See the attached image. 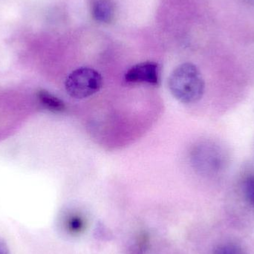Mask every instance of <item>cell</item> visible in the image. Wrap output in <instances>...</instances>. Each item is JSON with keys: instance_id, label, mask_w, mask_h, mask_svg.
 Segmentation results:
<instances>
[{"instance_id": "1", "label": "cell", "mask_w": 254, "mask_h": 254, "mask_svg": "<svg viewBox=\"0 0 254 254\" xmlns=\"http://www.w3.org/2000/svg\"><path fill=\"white\" fill-rule=\"evenodd\" d=\"M169 89L179 102L195 104L202 98L205 83L198 67L191 63L179 65L170 74Z\"/></svg>"}, {"instance_id": "2", "label": "cell", "mask_w": 254, "mask_h": 254, "mask_svg": "<svg viewBox=\"0 0 254 254\" xmlns=\"http://www.w3.org/2000/svg\"><path fill=\"white\" fill-rule=\"evenodd\" d=\"M103 86V78L96 70L81 67L73 71L65 82V90L71 98L83 99L99 92Z\"/></svg>"}, {"instance_id": "3", "label": "cell", "mask_w": 254, "mask_h": 254, "mask_svg": "<svg viewBox=\"0 0 254 254\" xmlns=\"http://www.w3.org/2000/svg\"><path fill=\"white\" fill-rule=\"evenodd\" d=\"M226 149L214 142L201 143L195 150L194 161L200 172L208 176H218L228 164Z\"/></svg>"}, {"instance_id": "4", "label": "cell", "mask_w": 254, "mask_h": 254, "mask_svg": "<svg viewBox=\"0 0 254 254\" xmlns=\"http://www.w3.org/2000/svg\"><path fill=\"white\" fill-rule=\"evenodd\" d=\"M128 83H143L157 86L159 84V67L155 63L144 62L131 67L125 74Z\"/></svg>"}, {"instance_id": "5", "label": "cell", "mask_w": 254, "mask_h": 254, "mask_svg": "<svg viewBox=\"0 0 254 254\" xmlns=\"http://www.w3.org/2000/svg\"><path fill=\"white\" fill-rule=\"evenodd\" d=\"M91 13L97 22L110 23L116 15L114 1L113 0H92Z\"/></svg>"}, {"instance_id": "6", "label": "cell", "mask_w": 254, "mask_h": 254, "mask_svg": "<svg viewBox=\"0 0 254 254\" xmlns=\"http://www.w3.org/2000/svg\"><path fill=\"white\" fill-rule=\"evenodd\" d=\"M37 97L43 107L54 113H61L65 110V104L58 97L46 90H40L37 92Z\"/></svg>"}, {"instance_id": "7", "label": "cell", "mask_w": 254, "mask_h": 254, "mask_svg": "<svg viewBox=\"0 0 254 254\" xmlns=\"http://www.w3.org/2000/svg\"><path fill=\"white\" fill-rule=\"evenodd\" d=\"M243 189L246 199L254 207V175L246 178L243 182Z\"/></svg>"}, {"instance_id": "8", "label": "cell", "mask_w": 254, "mask_h": 254, "mask_svg": "<svg viewBox=\"0 0 254 254\" xmlns=\"http://www.w3.org/2000/svg\"><path fill=\"white\" fill-rule=\"evenodd\" d=\"M215 254H246L243 248L238 245L227 243L219 246L215 252Z\"/></svg>"}, {"instance_id": "9", "label": "cell", "mask_w": 254, "mask_h": 254, "mask_svg": "<svg viewBox=\"0 0 254 254\" xmlns=\"http://www.w3.org/2000/svg\"><path fill=\"white\" fill-rule=\"evenodd\" d=\"M83 221L77 216L69 219L68 222V228L71 232L78 233L83 229Z\"/></svg>"}, {"instance_id": "10", "label": "cell", "mask_w": 254, "mask_h": 254, "mask_svg": "<svg viewBox=\"0 0 254 254\" xmlns=\"http://www.w3.org/2000/svg\"><path fill=\"white\" fill-rule=\"evenodd\" d=\"M0 254H10V249L6 242L0 238Z\"/></svg>"}, {"instance_id": "11", "label": "cell", "mask_w": 254, "mask_h": 254, "mask_svg": "<svg viewBox=\"0 0 254 254\" xmlns=\"http://www.w3.org/2000/svg\"><path fill=\"white\" fill-rule=\"evenodd\" d=\"M249 4H252L254 6V0H246Z\"/></svg>"}]
</instances>
